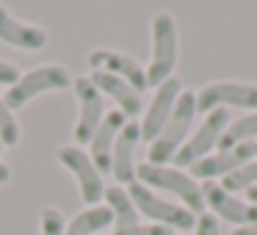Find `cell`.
<instances>
[{"label": "cell", "instance_id": "cell-1", "mask_svg": "<svg viewBox=\"0 0 257 235\" xmlns=\"http://www.w3.org/2000/svg\"><path fill=\"white\" fill-rule=\"evenodd\" d=\"M194 116H196V94L194 91H180L177 105H174L166 128L147 147V163H152V166H169V161H174L180 147L185 144V136L191 133Z\"/></svg>", "mask_w": 257, "mask_h": 235}, {"label": "cell", "instance_id": "cell-2", "mask_svg": "<svg viewBox=\"0 0 257 235\" xmlns=\"http://www.w3.org/2000/svg\"><path fill=\"white\" fill-rule=\"evenodd\" d=\"M152 36V58L147 67V86H161L169 78H174V67H177V23L172 14L161 12L152 17L150 25Z\"/></svg>", "mask_w": 257, "mask_h": 235}, {"label": "cell", "instance_id": "cell-3", "mask_svg": "<svg viewBox=\"0 0 257 235\" xmlns=\"http://www.w3.org/2000/svg\"><path fill=\"white\" fill-rule=\"evenodd\" d=\"M136 180L147 188H158V191H169L174 194L180 202H183L185 210L194 213H205V196H202V188L194 183V177L180 169L172 166H152V163H141L136 166Z\"/></svg>", "mask_w": 257, "mask_h": 235}, {"label": "cell", "instance_id": "cell-4", "mask_svg": "<svg viewBox=\"0 0 257 235\" xmlns=\"http://www.w3.org/2000/svg\"><path fill=\"white\" fill-rule=\"evenodd\" d=\"M75 78H69V72L61 67V64H42V67H34L28 69L25 75H20L17 83L9 86L3 100L12 111L17 108H25L31 100L47 94V91H61V89H69Z\"/></svg>", "mask_w": 257, "mask_h": 235}, {"label": "cell", "instance_id": "cell-5", "mask_svg": "<svg viewBox=\"0 0 257 235\" xmlns=\"http://www.w3.org/2000/svg\"><path fill=\"white\" fill-rule=\"evenodd\" d=\"M127 194L133 199L139 216H147L152 224H161V227H169V229H180V232L196 227V216L191 210H185L183 205H174V202L158 196L155 191L141 185L139 180L127 185Z\"/></svg>", "mask_w": 257, "mask_h": 235}, {"label": "cell", "instance_id": "cell-6", "mask_svg": "<svg viewBox=\"0 0 257 235\" xmlns=\"http://www.w3.org/2000/svg\"><path fill=\"white\" fill-rule=\"evenodd\" d=\"M56 158L75 180H78V191H80V199H83L86 207L91 205H102V196H105V183H102V174L100 169L91 163L89 152L78 144H64L56 150Z\"/></svg>", "mask_w": 257, "mask_h": 235}, {"label": "cell", "instance_id": "cell-7", "mask_svg": "<svg viewBox=\"0 0 257 235\" xmlns=\"http://www.w3.org/2000/svg\"><path fill=\"white\" fill-rule=\"evenodd\" d=\"M227 125H229V111L227 108H213V111L205 116V122L199 125V130L191 136V141H185V144L180 147V152L174 155L172 163L177 169H188V166H194V163H199L202 158L213 155V147H218Z\"/></svg>", "mask_w": 257, "mask_h": 235}, {"label": "cell", "instance_id": "cell-8", "mask_svg": "<svg viewBox=\"0 0 257 235\" xmlns=\"http://www.w3.org/2000/svg\"><path fill=\"white\" fill-rule=\"evenodd\" d=\"M75 97H78V122H75V144L86 147L94 136V130L100 128L102 116H105V102H102V94L94 83L89 80V75L83 78H75Z\"/></svg>", "mask_w": 257, "mask_h": 235}, {"label": "cell", "instance_id": "cell-9", "mask_svg": "<svg viewBox=\"0 0 257 235\" xmlns=\"http://www.w3.org/2000/svg\"><path fill=\"white\" fill-rule=\"evenodd\" d=\"M213 108H254L257 111V86L254 83H210L196 94V111L210 113Z\"/></svg>", "mask_w": 257, "mask_h": 235}, {"label": "cell", "instance_id": "cell-10", "mask_svg": "<svg viewBox=\"0 0 257 235\" xmlns=\"http://www.w3.org/2000/svg\"><path fill=\"white\" fill-rule=\"evenodd\" d=\"M86 61H89L91 72L116 75V78L127 80V83L133 86L136 91H139V94H141L144 89H150V86H147V69L141 67V64L136 61L133 56H127V53L105 50V47H100V50H91Z\"/></svg>", "mask_w": 257, "mask_h": 235}, {"label": "cell", "instance_id": "cell-11", "mask_svg": "<svg viewBox=\"0 0 257 235\" xmlns=\"http://www.w3.org/2000/svg\"><path fill=\"white\" fill-rule=\"evenodd\" d=\"M180 91H183V86H180L177 78H169L166 83H161L155 89V97H152L150 108H147V113H144V122H141V141L152 144V141L161 136V130L166 128L169 116H172L174 105H177Z\"/></svg>", "mask_w": 257, "mask_h": 235}, {"label": "cell", "instance_id": "cell-12", "mask_svg": "<svg viewBox=\"0 0 257 235\" xmlns=\"http://www.w3.org/2000/svg\"><path fill=\"white\" fill-rule=\"evenodd\" d=\"M141 141V122L127 119L122 130H119L116 141H113V158H111V174L116 180V185L127 188L130 183H136V147Z\"/></svg>", "mask_w": 257, "mask_h": 235}, {"label": "cell", "instance_id": "cell-13", "mask_svg": "<svg viewBox=\"0 0 257 235\" xmlns=\"http://www.w3.org/2000/svg\"><path fill=\"white\" fill-rule=\"evenodd\" d=\"M202 188V196H205V205L210 207L213 213L224 218V221L235 224V227H249V224H257V205L251 202H240L235 196H229L221 185H216L213 180H207Z\"/></svg>", "mask_w": 257, "mask_h": 235}, {"label": "cell", "instance_id": "cell-14", "mask_svg": "<svg viewBox=\"0 0 257 235\" xmlns=\"http://www.w3.org/2000/svg\"><path fill=\"white\" fill-rule=\"evenodd\" d=\"M254 158V141H246V144H238L232 147V150H218L213 152V155L202 158L199 163H194L191 166V177H199V180H213V177H227V174H232L235 169L246 166V163Z\"/></svg>", "mask_w": 257, "mask_h": 235}, {"label": "cell", "instance_id": "cell-15", "mask_svg": "<svg viewBox=\"0 0 257 235\" xmlns=\"http://www.w3.org/2000/svg\"><path fill=\"white\" fill-rule=\"evenodd\" d=\"M0 42L25 53H39L47 47V31L17 20L9 9L0 6Z\"/></svg>", "mask_w": 257, "mask_h": 235}, {"label": "cell", "instance_id": "cell-16", "mask_svg": "<svg viewBox=\"0 0 257 235\" xmlns=\"http://www.w3.org/2000/svg\"><path fill=\"white\" fill-rule=\"evenodd\" d=\"M124 125H127V116H124L119 108H116V111H105L100 128H97L94 136H91V141H89V158H91V163L100 169V174L111 172L113 141H116L119 130H122Z\"/></svg>", "mask_w": 257, "mask_h": 235}, {"label": "cell", "instance_id": "cell-17", "mask_svg": "<svg viewBox=\"0 0 257 235\" xmlns=\"http://www.w3.org/2000/svg\"><path fill=\"white\" fill-rule=\"evenodd\" d=\"M89 80L100 89L102 97H111L113 102H119V111L124 113L127 119H136L141 113V94L127 83V80L116 78V75H108V72H91Z\"/></svg>", "mask_w": 257, "mask_h": 235}, {"label": "cell", "instance_id": "cell-18", "mask_svg": "<svg viewBox=\"0 0 257 235\" xmlns=\"http://www.w3.org/2000/svg\"><path fill=\"white\" fill-rule=\"evenodd\" d=\"M111 224H113V213L105 205H91L69 218L67 227H64V235H97Z\"/></svg>", "mask_w": 257, "mask_h": 235}, {"label": "cell", "instance_id": "cell-19", "mask_svg": "<svg viewBox=\"0 0 257 235\" xmlns=\"http://www.w3.org/2000/svg\"><path fill=\"white\" fill-rule=\"evenodd\" d=\"M105 207L113 213V232L116 229H130L139 227V210H136L133 199H130L127 188L124 185H111L105 188Z\"/></svg>", "mask_w": 257, "mask_h": 235}, {"label": "cell", "instance_id": "cell-20", "mask_svg": "<svg viewBox=\"0 0 257 235\" xmlns=\"http://www.w3.org/2000/svg\"><path fill=\"white\" fill-rule=\"evenodd\" d=\"M251 136H257V111L249 113V116H240L235 122H229L224 136H221V141H218V147H221V152L232 150V147H238L243 139H251Z\"/></svg>", "mask_w": 257, "mask_h": 235}, {"label": "cell", "instance_id": "cell-21", "mask_svg": "<svg viewBox=\"0 0 257 235\" xmlns=\"http://www.w3.org/2000/svg\"><path fill=\"white\" fill-rule=\"evenodd\" d=\"M20 139H23L20 122H17V116H14V111L6 105L3 94H0V141H3V147H17Z\"/></svg>", "mask_w": 257, "mask_h": 235}, {"label": "cell", "instance_id": "cell-22", "mask_svg": "<svg viewBox=\"0 0 257 235\" xmlns=\"http://www.w3.org/2000/svg\"><path fill=\"white\" fill-rule=\"evenodd\" d=\"M257 185V163H246V166L235 169L232 174L221 180V188L227 191H240V188H254Z\"/></svg>", "mask_w": 257, "mask_h": 235}, {"label": "cell", "instance_id": "cell-23", "mask_svg": "<svg viewBox=\"0 0 257 235\" xmlns=\"http://www.w3.org/2000/svg\"><path fill=\"white\" fill-rule=\"evenodd\" d=\"M67 218L58 207H45L39 216V235H64Z\"/></svg>", "mask_w": 257, "mask_h": 235}, {"label": "cell", "instance_id": "cell-24", "mask_svg": "<svg viewBox=\"0 0 257 235\" xmlns=\"http://www.w3.org/2000/svg\"><path fill=\"white\" fill-rule=\"evenodd\" d=\"M113 235H172V229L161 227V224H139L130 229H116Z\"/></svg>", "mask_w": 257, "mask_h": 235}, {"label": "cell", "instance_id": "cell-25", "mask_svg": "<svg viewBox=\"0 0 257 235\" xmlns=\"http://www.w3.org/2000/svg\"><path fill=\"white\" fill-rule=\"evenodd\" d=\"M194 235H218V221L213 213H202L196 218V227H194Z\"/></svg>", "mask_w": 257, "mask_h": 235}, {"label": "cell", "instance_id": "cell-26", "mask_svg": "<svg viewBox=\"0 0 257 235\" xmlns=\"http://www.w3.org/2000/svg\"><path fill=\"white\" fill-rule=\"evenodd\" d=\"M20 75H23V72H20V69L14 67V64H9V61H3V58H0V83L6 86V89L17 83Z\"/></svg>", "mask_w": 257, "mask_h": 235}, {"label": "cell", "instance_id": "cell-27", "mask_svg": "<svg viewBox=\"0 0 257 235\" xmlns=\"http://www.w3.org/2000/svg\"><path fill=\"white\" fill-rule=\"evenodd\" d=\"M9 180H12V166L0 161V185H3V183H9Z\"/></svg>", "mask_w": 257, "mask_h": 235}, {"label": "cell", "instance_id": "cell-28", "mask_svg": "<svg viewBox=\"0 0 257 235\" xmlns=\"http://www.w3.org/2000/svg\"><path fill=\"white\" fill-rule=\"evenodd\" d=\"M232 235H257V224H249V227H238Z\"/></svg>", "mask_w": 257, "mask_h": 235}, {"label": "cell", "instance_id": "cell-29", "mask_svg": "<svg viewBox=\"0 0 257 235\" xmlns=\"http://www.w3.org/2000/svg\"><path fill=\"white\" fill-rule=\"evenodd\" d=\"M246 194H249V202H251V205H257V185H254V188H249Z\"/></svg>", "mask_w": 257, "mask_h": 235}, {"label": "cell", "instance_id": "cell-30", "mask_svg": "<svg viewBox=\"0 0 257 235\" xmlns=\"http://www.w3.org/2000/svg\"><path fill=\"white\" fill-rule=\"evenodd\" d=\"M254 155H257V141H254Z\"/></svg>", "mask_w": 257, "mask_h": 235}, {"label": "cell", "instance_id": "cell-31", "mask_svg": "<svg viewBox=\"0 0 257 235\" xmlns=\"http://www.w3.org/2000/svg\"><path fill=\"white\" fill-rule=\"evenodd\" d=\"M0 152H3V141H0Z\"/></svg>", "mask_w": 257, "mask_h": 235}]
</instances>
